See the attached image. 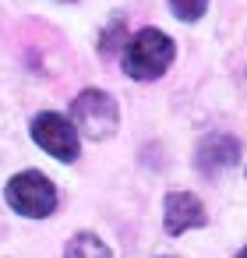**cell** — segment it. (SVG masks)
<instances>
[{"mask_svg":"<svg viewBox=\"0 0 247 258\" xmlns=\"http://www.w3.org/2000/svg\"><path fill=\"white\" fill-rule=\"evenodd\" d=\"M236 258H247V247H243V251H240V254H236Z\"/></svg>","mask_w":247,"mask_h":258,"instance_id":"10","label":"cell"},{"mask_svg":"<svg viewBox=\"0 0 247 258\" xmlns=\"http://www.w3.org/2000/svg\"><path fill=\"white\" fill-rule=\"evenodd\" d=\"M71 120H74V131L89 135V138H110L117 131V120H120V110L113 103V96L99 92V89H85L74 103H71Z\"/></svg>","mask_w":247,"mask_h":258,"instance_id":"3","label":"cell"},{"mask_svg":"<svg viewBox=\"0 0 247 258\" xmlns=\"http://www.w3.org/2000/svg\"><path fill=\"white\" fill-rule=\"evenodd\" d=\"M162 209H166L162 216H166V230H170V233H187V230L208 223L205 205H201L191 191H173V195H166V205H162Z\"/></svg>","mask_w":247,"mask_h":258,"instance_id":"6","label":"cell"},{"mask_svg":"<svg viewBox=\"0 0 247 258\" xmlns=\"http://www.w3.org/2000/svg\"><path fill=\"white\" fill-rule=\"evenodd\" d=\"M32 138H36L39 149H46V152H50L53 159H60V163L78 159V131H74V124H71L67 117H60V113H39V117L32 120Z\"/></svg>","mask_w":247,"mask_h":258,"instance_id":"4","label":"cell"},{"mask_svg":"<svg viewBox=\"0 0 247 258\" xmlns=\"http://www.w3.org/2000/svg\"><path fill=\"white\" fill-rule=\"evenodd\" d=\"M64 258H110V247L96 233H74L64 247Z\"/></svg>","mask_w":247,"mask_h":258,"instance_id":"7","label":"cell"},{"mask_svg":"<svg viewBox=\"0 0 247 258\" xmlns=\"http://www.w3.org/2000/svg\"><path fill=\"white\" fill-rule=\"evenodd\" d=\"M170 8H173V15L180 22H198L205 15V8H208V0H170Z\"/></svg>","mask_w":247,"mask_h":258,"instance_id":"8","label":"cell"},{"mask_svg":"<svg viewBox=\"0 0 247 258\" xmlns=\"http://www.w3.org/2000/svg\"><path fill=\"white\" fill-rule=\"evenodd\" d=\"M173 39L166 36V32H159V29H141L131 43H127V50H124V71L131 75V78H138V82H152V78H159L170 64H173Z\"/></svg>","mask_w":247,"mask_h":258,"instance_id":"1","label":"cell"},{"mask_svg":"<svg viewBox=\"0 0 247 258\" xmlns=\"http://www.w3.org/2000/svg\"><path fill=\"white\" fill-rule=\"evenodd\" d=\"M124 36H127V29H124V22H113V25H110V29L103 32V39H99V50H103L106 57H113V53H117V50H120V46L127 43Z\"/></svg>","mask_w":247,"mask_h":258,"instance_id":"9","label":"cell"},{"mask_svg":"<svg viewBox=\"0 0 247 258\" xmlns=\"http://www.w3.org/2000/svg\"><path fill=\"white\" fill-rule=\"evenodd\" d=\"M240 159V138L226 135V131H212L198 142V170L201 173H219L226 166H233Z\"/></svg>","mask_w":247,"mask_h":258,"instance_id":"5","label":"cell"},{"mask_svg":"<svg viewBox=\"0 0 247 258\" xmlns=\"http://www.w3.org/2000/svg\"><path fill=\"white\" fill-rule=\"evenodd\" d=\"M8 205L29 219H43L57 209V187L46 173L25 170V173L11 177V184H8Z\"/></svg>","mask_w":247,"mask_h":258,"instance_id":"2","label":"cell"}]
</instances>
